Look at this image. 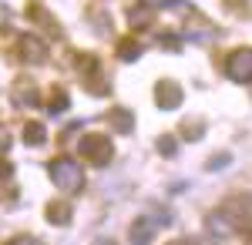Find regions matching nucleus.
<instances>
[{"label": "nucleus", "instance_id": "obj_1", "mask_svg": "<svg viewBox=\"0 0 252 245\" xmlns=\"http://www.w3.org/2000/svg\"><path fill=\"white\" fill-rule=\"evenodd\" d=\"M51 178H54V185H58L61 191H81L84 188V171H81V165L71 161V158L51 161Z\"/></svg>", "mask_w": 252, "mask_h": 245}, {"label": "nucleus", "instance_id": "obj_2", "mask_svg": "<svg viewBox=\"0 0 252 245\" xmlns=\"http://www.w3.org/2000/svg\"><path fill=\"white\" fill-rule=\"evenodd\" d=\"M78 151H81V158H88L91 165H108L111 161V154H115V148H111V138L108 134H84L81 138V145H78Z\"/></svg>", "mask_w": 252, "mask_h": 245}, {"label": "nucleus", "instance_id": "obj_3", "mask_svg": "<svg viewBox=\"0 0 252 245\" xmlns=\"http://www.w3.org/2000/svg\"><path fill=\"white\" fill-rule=\"evenodd\" d=\"M225 71H229L232 81L249 84L252 81V47H239V51H232L229 61H225Z\"/></svg>", "mask_w": 252, "mask_h": 245}, {"label": "nucleus", "instance_id": "obj_4", "mask_svg": "<svg viewBox=\"0 0 252 245\" xmlns=\"http://www.w3.org/2000/svg\"><path fill=\"white\" fill-rule=\"evenodd\" d=\"M155 94H158L155 97L158 108H165V111H172V108H178V104H182V88H178L175 81H161Z\"/></svg>", "mask_w": 252, "mask_h": 245}, {"label": "nucleus", "instance_id": "obj_5", "mask_svg": "<svg viewBox=\"0 0 252 245\" xmlns=\"http://www.w3.org/2000/svg\"><path fill=\"white\" fill-rule=\"evenodd\" d=\"M20 57H24L27 64H40V61L47 57V44L40 37H20Z\"/></svg>", "mask_w": 252, "mask_h": 245}, {"label": "nucleus", "instance_id": "obj_6", "mask_svg": "<svg viewBox=\"0 0 252 245\" xmlns=\"http://www.w3.org/2000/svg\"><path fill=\"white\" fill-rule=\"evenodd\" d=\"M152 17H155V10H152L148 3H138V7L128 10V24H131L135 31H145V27L152 24Z\"/></svg>", "mask_w": 252, "mask_h": 245}, {"label": "nucleus", "instance_id": "obj_7", "mask_svg": "<svg viewBox=\"0 0 252 245\" xmlns=\"http://www.w3.org/2000/svg\"><path fill=\"white\" fill-rule=\"evenodd\" d=\"M71 205L67 202H51V208H47V222H54V225H67L71 222Z\"/></svg>", "mask_w": 252, "mask_h": 245}, {"label": "nucleus", "instance_id": "obj_8", "mask_svg": "<svg viewBox=\"0 0 252 245\" xmlns=\"http://www.w3.org/2000/svg\"><path fill=\"white\" fill-rule=\"evenodd\" d=\"M108 121L115 124L118 131H131V124H135V114H131V111H125V108H115V111L108 114Z\"/></svg>", "mask_w": 252, "mask_h": 245}, {"label": "nucleus", "instance_id": "obj_9", "mask_svg": "<svg viewBox=\"0 0 252 245\" xmlns=\"http://www.w3.org/2000/svg\"><path fill=\"white\" fill-rule=\"evenodd\" d=\"M118 57H121V61H138V57H141V44L131 40V37L118 40Z\"/></svg>", "mask_w": 252, "mask_h": 245}, {"label": "nucleus", "instance_id": "obj_10", "mask_svg": "<svg viewBox=\"0 0 252 245\" xmlns=\"http://www.w3.org/2000/svg\"><path fill=\"white\" fill-rule=\"evenodd\" d=\"M152 235H155V232H152V222H145V218L131 225V242H135V245H148V242H152Z\"/></svg>", "mask_w": 252, "mask_h": 245}, {"label": "nucleus", "instance_id": "obj_11", "mask_svg": "<svg viewBox=\"0 0 252 245\" xmlns=\"http://www.w3.org/2000/svg\"><path fill=\"white\" fill-rule=\"evenodd\" d=\"M44 138H47V131H44V124H37V121H31L24 128V141L27 145H44Z\"/></svg>", "mask_w": 252, "mask_h": 245}, {"label": "nucleus", "instance_id": "obj_12", "mask_svg": "<svg viewBox=\"0 0 252 245\" xmlns=\"http://www.w3.org/2000/svg\"><path fill=\"white\" fill-rule=\"evenodd\" d=\"M47 108H51V111H64V108H67V94H64V91H51V101H47Z\"/></svg>", "mask_w": 252, "mask_h": 245}, {"label": "nucleus", "instance_id": "obj_13", "mask_svg": "<svg viewBox=\"0 0 252 245\" xmlns=\"http://www.w3.org/2000/svg\"><path fill=\"white\" fill-rule=\"evenodd\" d=\"M158 151L172 158V154H175V138H168V134H165V138H158Z\"/></svg>", "mask_w": 252, "mask_h": 245}, {"label": "nucleus", "instance_id": "obj_14", "mask_svg": "<svg viewBox=\"0 0 252 245\" xmlns=\"http://www.w3.org/2000/svg\"><path fill=\"white\" fill-rule=\"evenodd\" d=\"M10 161H0V182H7V178H10Z\"/></svg>", "mask_w": 252, "mask_h": 245}, {"label": "nucleus", "instance_id": "obj_15", "mask_svg": "<svg viewBox=\"0 0 252 245\" xmlns=\"http://www.w3.org/2000/svg\"><path fill=\"white\" fill-rule=\"evenodd\" d=\"M7 245H37L34 239H27V235H17V239H10Z\"/></svg>", "mask_w": 252, "mask_h": 245}, {"label": "nucleus", "instance_id": "obj_16", "mask_svg": "<svg viewBox=\"0 0 252 245\" xmlns=\"http://www.w3.org/2000/svg\"><path fill=\"white\" fill-rule=\"evenodd\" d=\"M168 245H198L195 239H175V242H168Z\"/></svg>", "mask_w": 252, "mask_h": 245}, {"label": "nucleus", "instance_id": "obj_17", "mask_svg": "<svg viewBox=\"0 0 252 245\" xmlns=\"http://www.w3.org/2000/svg\"><path fill=\"white\" fill-rule=\"evenodd\" d=\"M97 245H115V242H97Z\"/></svg>", "mask_w": 252, "mask_h": 245}]
</instances>
